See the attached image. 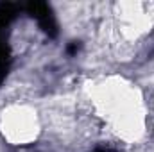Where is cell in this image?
<instances>
[{"label":"cell","instance_id":"1","mask_svg":"<svg viewBox=\"0 0 154 152\" xmlns=\"http://www.w3.org/2000/svg\"><path fill=\"white\" fill-rule=\"evenodd\" d=\"M4 127H7V136L14 141H27L36 136V118L23 108H18L7 118L4 116Z\"/></svg>","mask_w":154,"mask_h":152}]
</instances>
